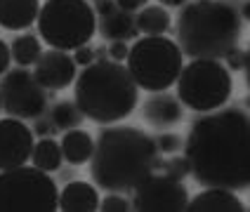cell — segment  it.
Listing matches in <instances>:
<instances>
[{
  "label": "cell",
  "mask_w": 250,
  "mask_h": 212,
  "mask_svg": "<svg viewBox=\"0 0 250 212\" xmlns=\"http://www.w3.org/2000/svg\"><path fill=\"white\" fill-rule=\"evenodd\" d=\"M57 127L52 125V120H41V118H36V125H33V135H38V137H52V132H55Z\"/></svg>",
  "instance_id": "cell-30"
},
{
  "label": "cell",
  "mask_w": 250,
  "mask_h": 212,
  "mask_svg": "<svg viewBox=\"0 0 250 212\" xmlns=\"http://www.w3.org/2000/svg\"><path fill=\"white\" fill-rule=\"evenodd\" d=\"M142 116L144 120L151 127H158V130H166V127L177 125L182 118H184V104H182L177 95H153L144 101L142 106Z\"/></svg>",
  "instance_id": "cell-14"
},
{
  "label": "cell",
  "mask_w": 250,
  "mask_h": 212,
  "mask_svg": "<svg viewBox=\"0 0 250 212\" xmlns=\"http://www.w3.org/2000/svg\"><path fill=\"white\" fill-rule=\"evenodd\" d=\"M41 0H0V26L5 31H26L38 21Z\"/></svg>",
  "instance_id": "cell-15"
},
{
  "label": "cell",
  "mask_w": 250,
  "mask_h": 212,
  "mask_svg": "<svg viewBox=\"0 0 250 212\" xmlns=\"http://www.w3.org/2000/svg\"><path fill=\"white\" fill-rule=\"evenodd\" d=\"M99 210L102 212H127V210H132V200L121 196L118 191H111L109 196H104V200H99Z\"/></svg>",
  "instance_id": "cell-24"
},
{
  "label": "cell",
  "mask_w": 250,
  "mask_h": 212,
  "mask_svg": "<svg viewBox=\"0 0 250 212\" xmlns=\"http://www.w3.org/2000/svg\"><path fill=\"white\" fill-rule=\"evenodd\" d=\"M163 7H184L187 5V0H158Z\"/></svg>",
  "instance_id": "cell-32"
},
{
  "label": "cell",
  "mask_w": 250,
  "mask_h": 212,
  "mask_svg": "<svg viewBox=\"0 0 250 212\" xmlns=\"http://www.w3.org/2000/svg\"><path fill=\"white\" fill-rule=\"evenodd\" d=\"M177 99L196 113L222 109L234 92L231 71L220 59H191L177 78Z\"/></svg>",
  "instance_id": "cell-7"
},
{
  "label": "cell",
  "mask_w": 250,
  "mask_h": 212,
  "mask_svg": "<svg viewBox=\"0 0 250 212\" xmlns=\"http://www.w3.org/2000/svg\"><path fill=\"white\" fill-rule=\"evenodd\" d=\"M189 212H243L246 203L229 189H208L196 198H189Z\"/></svg>",
  "instance_id": "cell-16"
},
{
  "label": "cell",
  "mask_w": 250,
  "mask_h": 212,
  "mask_svg": "<svg viewBox=\"0 0 250 212\" xmlns=\"http://www.w3.org/2000/svg\"><path fill=\"white\" fill-rule=\"evenodd\" d=\"M59 189L50 172L36 165L0 170V212H55Z\"/></svg>",
  "instance_id": "cell-8"
},
{
  "label": "cell",
  "mask_w": 250,
  "mask_h": 212,
  "mask_svg": "<svg viewBox=\"0 0 250 212\" xmlns=\"http://www.w3.org/2000/svg\"><path fill=\"white\" fill-rule=\"evenodd\" d=\"M224 66L229 71H243L246 69V50H241V47H234L229 55L224 57Z\"/></svg>",
  "instance_id": "cell-27"
},
{
  "label": "cell",
  "mask_w": 250,
  "mask_h": 212,
  "mask_svg": "<svg viewBox=\"0 0 250 212\" xmlns=\"http://www.w3.org/2000/svg\"><path fill=\"white\" fill-rule=\"evenodd\" d=\"M146 2H149V0H116V5H118L121 10H127V12H139Z\"/></svg>",
  "instance_id": "cell-31"
},
{
  "label": "cell",
  "mask_w": 250,
  "mask_h": 212,
  "mask_svg": "<svg viewBox=\"0 0 250 212\" xmlns=\"http://www.w3.org/2000/svg\"><path fill=\"white\" fill-rule=\"evenodd\" d=\"M125 61L139 90L166 92L177 83L184 69V52L172 38L144 36L135 40Z\"/></svg>",
  "instance_id": "cell-5"
},
{
  "label": "cell",
  "mask_w": 250,
  "mask_h": 212,
  "mask_svg": "<svg viewBox=\"0 0 250 212\" xmlns=\"http://www.w3.org/2000/svg\"><path fill=\"white\" fill-rule=\"evenodd\" d=\"M189 205V191L182 179L167 174H149L132 189V210L137 212H182Z\"/></svg>",
  "instance_id": "cell-10"
},
{
  "label": "cell",
  "mask_w": 250,
  "mask_h": 212,
  "mask_svg": "<svg viewBox=\"0 0 250 212\" xmlns=\"http://www.w3.org/2000/svg\"><path fill=\"white\" fill-rule=\"evenodd\" d=\"M135 21L139 36H166L172 26V17L163 5H144L139 12H135Z\"/></svg>",
  "instance_id": "cell-19"
},
{
  "label": "cell",
  "mask_w": 250,
  "mask_h": 212,
  "mask_svg": "<svg viewBox=\"0 0 250 212\" xmlns=\"http://www.w3.org/2000/svg\"><path fill=\"white\" fill-rule=\"evenodd\" d=\"M0 111H2V104H0Z\"/></svg>",
  "instance_id": "cell-35"
},
{
  "label": "cell",
  "mask_w": 250,
  "mask_h": 212,
  "mask_svg": "<svg viewBox=\"0 0 250 212\" xmlns=\"http://www.w3.org/2000/svg\"><path fill=\"white\" fill-rule=\"evenodd\" d=\"M2 111L19 120H36L47 109V90L38 83L33 71L17 66L0 76Z\"/></svg>",
  "instance_id": "cell-9"
},
{
  "label": "cell",
  "mask_w": 250,
  "mask_h": 212,
  "mask_svg": "<svg viewBox=\"0 0 250 212\" xmlns=\"http://www.w3.org/2000/svg\"><path fill=\"white\" fill-rule=\"evenodd\" d=\"M73 61L85 69V66H90L92 61H97V52H95L90 45H81V47L73 50Z\"/></svg>",
  "instance_id": "cell-26"
},
{
  "label": "cell",
  "mask_w": 250,
  "mask_h": 212,
  "mask_svg": "<svg viewBox=\"0 0 250 212\" xmlns=\"http://www.w3.org/2000/svg\"><path fill=\"white\" fill-rule=\"evenodd\" d=\"M191 177L206 189L250 186V113L222 106L196 118L184 139Z\"/></svg>",
  "instance_id": "cell-1"
},
{
  "label": "cell",
  "mask_w": 250,
  "mask_h": 212,
  "mask_svg": "<svg viewBox=\"0 0 250 212\" xmlns=\"http://www.w3.org/2000/svg\"><path fill=\"white\" fill-rule=\"evenodd\" d=\"M241 19H246V21H250V0H246L243 5H241Z\"/></svg>",
  "instance_id": "cell-33"
},
{
  "label": "cell",
  "mask_w": 250,
  "mask_h": 212,
  "mask_svg": "<svg viewBox=\"0 0 250 212\" xmlns=\"http://www.w3.org/2000/svg\"><path fill=\"white\" fill-rule=\"evenodd\" d=\"M156 139V149H158V155H175L177 151H182V139L175 135V132H161Z\"/></svg>",
  "instance_id": "cell-25"
},
{
  "label": "cell",
  "mask_w": 250,
  "mask_h": 212,
  "mask_svg": "<svg viewBox=\"0 0 250 212\" xmlns=\"http://www.w3.org/2000/svg\"><path fill=\"white\" fill-rule=\"evenodd\" d=\"M95 12H97V31L109 42H127L130 38L139 36L135 12L121 10L116 0H95Z\"/></svg>",
  "instance_id": "cell-13"
},
{
  "label": "cell",
  "mask_w": 250,
  "mask_h": 212,
  "mask_svg": "<svg viewBox=\"0 0 250 212\" xmlns=\"http://www.w3.org/2000/svg\"><path fill=\"white\" fill-rule=\"evenodd\" d=\"M109 57H111V61H125L127 55H130V47H127V42L123 40H116V42H109Z\"/></svg>",
  "instance_id": "cell-28"
},
{
  "label": "cell",
  "mask_w": 250,
  "mask_h": 212,
  "mask_svg": "<svg viewBox=\"0 0 250 212\" xmlns=\"http://www.w3.org/2000/svg\"><path fill=\"white\" fill-rule=\"evenodd\" d=\"M73 85V101L97 125L121 123L139 104V87L121 61L97 59L78 73Z\"/></svg>",
  "instance_id": "cell-3"
},
{
  "label": "cell",
  "mask_w": 250,
  "mask_h": 212,
  "mask_svg": "<svg viewBox=\"0 0 250 212\" xmlns=\"http://www.w3.org/2000/svg\"><path fill=\"white\" fill-rule=\"evenodd\" d=\"M241 14L222 0H194L177 17V45L191 59H224L241 40Z\"/></svg>",
  "instance_id": "cell-4"
},
{
  "label": "cell",
  "mask_w": 250,
  "mask_h": 212,
  "mask_svg": "<svg viewBox=\"0 0 250 212\" xmlns=\"http://www.w3.org/2000/svg\"><path fill=\"white\" fill-rule=\"evenodd\" d=\"M38 36L52 50L73 52L97 33V12L90 0H45L38 14Z\"/></svg>",
  "instance_id": "cell-6"
},
{
  "label": "cell",
  "mask_w": 250,
  "mask_h": 212,
  "mask_svg": "<svg viewBox=\"0 0 250 212\" xmlns=\"http://www.w3.org/2000/svg\"><path fill=\"white\" fill-rule=\"evenodd\" d=\"M156 170H163V174L167 177H172V179H182L184 182V177H189L191 174V168H189V160H187V155H170V158H156Z\"/></svg>",
  "instance_id": "cell-23"
},
{
  "label": "cell",
  "mask_w": 250,
  "mask_h": 212,
  "mask_svg": "<svg viewBox=\"0 0 250 212\" xmlns=\"http://www.w3.org/2000/svg\"><path fill=\"white\" fill-rule=\"evenodd\" d=\"M246 80H248V87H250V47L246 50Z\"/></svg>",
  "instance_id": "cell-34"
},
{
  "label": "cell",
  "mask_w": 250,
  "mask_h": 212,
  "mask_svg": "<svg viewBox=\"0 0 250 212\" xmlns=\"http://www.w3.org/2000/svg\"><path fill=\"white\" fill-rule=\"evenodd\" d=\"M10 64H12V50L5 40H0V76L10 71Z\"/></svg>",
  "instance_id": "cell-29"
},
{
  "label": "cell",
  "mask_w": 250,
  "mask_h": 212,
  "mask_svg": "<svg viewBox=\"0 0 250 212\" xmlns=\"http://www.w3.org/2000/svg\"><path fill=\"white\" fill-rule=\"evenodd\" d=\"M156 139L135 125H106L95 141L90 174L99 189L132 191L156 170Z\"/></svg>",
  "instance_id": "cell-2"
},
{
  "label": "cell",
  "mask_w": 250,
  "mask_h": 212,
  "mask_svg": "<svg viewBox=\"0 0 250 212\" xmlns=\"http://www.w3.org/2000/svg\"><path fill=\"white\" fill-rule=\"evenodd\" d=\"M59 144H62L64 160L71 165H85L95 154V139L90 137V132H85L81 127L66 130Z\"/></svg>",
  "instance_id": "cell-18"
},
{
  "label": "cell",
  "mask_w": 250,
  "mask_h": 212,
  "mask_svg": "<svg viewBox=\"0 0 250 212\" xmlns=\"http://www.w3.org/2000/svg\"><path fill=\"white\" fill-rule=\"evenodd\" d=\"M36 146V135L19 118H0V170L26 165Z\"/></svg>",
  "instance_id": "cell-11"
},
{
  "label": "cell",
  "mask_w": 250,
  "mask_h": 212,
  "mask_svg": "<svg viewBox=\"0 0 250 212\" xmlns=\"http://www.w3.org/2000/svg\"><path fill=\"white\" fill-rule=\"evenodd\" d=\"M31 163L42 172H57L64 163V154H62V144H57L52 137H42L36 141L33 154H31Z\"/></svg>",
  "instance_id": "cell-20"
},
{
  "label": "cell",
  "mask_w": 250,
  "mask_h": 212,
  "mask_svg": "<svg viewBox=\"0 0 250 212\" xmlns=\"http://www.w3.org/2000/svg\"><path fill=\"white\" fill-rule=\"evenodd\" d=\"M83 113L78 109V104L76 101H57L55 106H52V111H50V120H52V125L57 130H73V127H81L83 123Z\"/></svg>",
  "instance_id": "cell-22"
},
{
  "label": "cell",
  "mask_w": 250,
  "mask_h": 212,
  "mask_svg": "<svg viewBox=\"0 0 250 212\" xmlns=\"http://www.w3.org/2000/svg\"><path fill=\"white\" fill-rule=\"evenodd\" d=\"M10 50H12V61L17 66H36V61L41 59L42 55V47H41V40L33 36V33H21V36H17L10 45Z\"/></svg>",
  "instance_id": "cell-21"
},
{
  "label": "cell",
  "mask_w": 250,
  "mask_h": 212,
  "mask_svg": "<svg viewBox=\"0 0 250 212\" xmlns=\"http://www.w3.org/2000/svg\"><path fill=\"white\" fill-rule=\"evenodd\" d=\"M59 210L64 212H95L99 210V193L87 182H69L59 191Z\"/></svg>",
  "instance_id": "cell-17"
},
{
  "label": "cell",
  "mask_w": 250,
  "mask_h": 212,
  "mask_svg": "<svg viewBox=\"0 0 250 212\" xmlns=\"http://www.w3.org/2000/svg\"><path fill=\"white\" fill-rule=\"evenodd\" d=\"M33 76L38 78V83L45 90H66L71 83H76L78 78V64L73 61V57L64 50H47L42 52L41 59L33 66Z\"/></svg>",
  "instance_id": "cell-12"
}]
</instances>
